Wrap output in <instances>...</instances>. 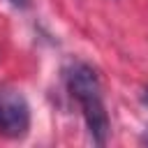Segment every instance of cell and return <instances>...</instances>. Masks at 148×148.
I'll list each match as a JSON object with an SVG mask.
<instances>
[{"label": "cell", "instance_id": "obj_1", "mask_svg": "<svg viewBox=\"0 0 148 148\" xmlns=\"http://www.w3.org/2000/svg\"><path fill=\"white\" fill-rule=\"evenodd\" d=\"M65 81H67L69 95L81 106L90 139L97 146H104L109 139V132H111V123H109V113L104 106L102 83H99L97 72L88 62H72L67 74H65Z\"/></svg>", "mask_w": 148, "mask_h": 148}, {"label": "cell", "instance_id": "obj_2", "mask_svg": "<svg viewBox=\"0 0 148 148\" xmlns=\"http://www.w3.org/2000/svg\"><path fill=\"white\" fill-rule=\"evenodd\" d=\"M30 127V106L21 90L0 86V134L21 139Z\"/></svg>", "mask_w": 148, "mask_h": 148}, {"label": "cell", "instance_id": "obj_3", "mask_svg": "<svg viewBox=\"0 0 148 148\" xmlns=\"http://www.w3.org/2000/svg\"><path fill=\"white\" fill-rule=\"evenodd\" d=\"M9 5L16 7V9H28L30 7V0H9Z\"/></svg>", "mask_w": 148, "mask_h": 148}, {"label": "cell", "instance_id": "obj_4", "mask_svg": "<svg viewBox=\"0 0 148 148\" xmlns=\"http://www.w3.org/2000/svg\"><path fill=\"white\" fill-rule=\"evenodd\" d=\"M143 104H146V106H148V88H146V90H143Z\"/></svg>", "mask_w": 148, "mask_h": 148}]
</instances>
